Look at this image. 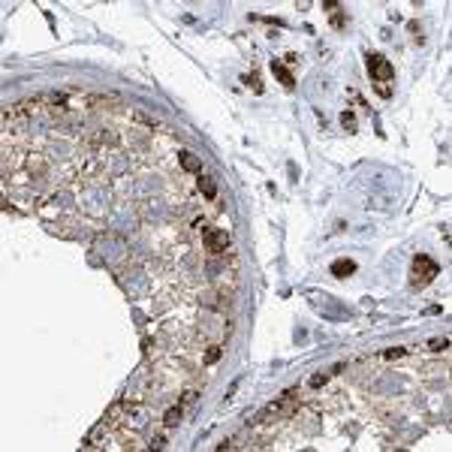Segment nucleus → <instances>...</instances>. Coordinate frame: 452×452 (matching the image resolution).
Here are the masks:
<instances>
[{
    "mask_svg": "<svg viewBox=\"0 0 452 452\" xmlns=\"http://www.w3.org/2000/svg\"><path fill=\"white\" fill-rule=\"evenodd\" d=\"M326 380H329V374H314V377H310V386H323Z\"/></svg>",
    "mask_w": 452,
    "mask_h": 452,
    "instance_id": "nucleus-14",
    "label": "nucleus"
},
{
    "mask_svg": "<svg viewBox=\"0 0 452 452\" xmlns=\"http://www.w3.org/2000/svg\"><path fill=\"white\" fill-rule=\"evenodd\" d=\"M404 353H407L404 347H395V350H386V353H383V359H401Z\"/></svg>",
    "mask_w": 452,
    "mask_h": 452,
    "instance_id": "nucleus-12",
    "label": "nucleus"
},
{
    "mask_svg": "<svg viewBox=\"0 0 452 452\" xmlns=\"http://www.w3.org/2000/svg\"><path fill=\"white\" fill-rule=\"evenodd\" d=\"M449 347V338H434L431 341V350H446Z\"/></svg>",
    "mask_w": 452,
    "mask_h": 452,
    "instance_id": "nucleus-13",
    "label": "nucleus"
},
{
    "mask_svg": "<svg viewBox=\"0 0 452 452\" xmlns=\"http://www.w3.org/2000/svg\"><path fill=\"white\" fill-rule=\"evenodd\" d=\"M271 69H274V73H277V79H281V84H284L287 91H289L292 84H295V82H292V76H289V69H287L284 63H271Z\"/></svg>",
    "mask_w": 452,
    "mask_h": 452,
    "instance_id": "nucleus-6",
    "label": "nucleus"
},
{
    "mask_svg": "<svg viewBox=\"0 0 452 452\" xmlns=\"http://www.w3.org/2000/svg\"><path fill=\"white\" fill-rule=\"evenodd\" d=\"M241 82H245L247 88H253V94H263V82H259V73H247Z\"/></svg>",
    "mask_w": 452,
    "mask_h": 452,
    "instance_id": "nucleus-10",
    "label": "nucleus"
},
{
    "mask_svg": "<svg viewBox=\"0 0 452 452\" xmlns=\"http://www.w3.org/2000/svg\"><path fill=\"white\" fill-rule=\"evenodd\" d=\"M329 271H332L335 277H350V274L356 271V263H353V259H335Z\"/></svg>",
    "mask_w": 452,
    "mask_h": 452,
    "instance_id": "nucleus-4",
    "label": "nucleus"
},
{
    "mask_svg": "<svg viewBox=\"0 0 452 452\" xmlns=\"http://www.w3.org/2000/svg\"><path fill=\"white\" fill-rule=\"evenodd\" d=\"M220 356H223V350H220L217 344H211V347H208V350H205V362H208V365H211V362H217Z\"/></svg>",
    "mask_w": 452,
    "mask_h": 452,
    "instance_id": "nucleus-11",
    "label": "nucleus"
},
{
    "mask_svg": "<svg viewBox=\"0 0 452 452\" xmlns=\"http://www.w3.org/2000/svg\"><path fill=\"white\" fill-rule=\"evenodd\" d=\"M178 160H181V169H187V172H202V160L196 157V154L181 151V154H178Z\"/></svg>",
    "mask_w": 452,
    "mask_h": 452,
    "instance_id": "nucleus-5",
    "label": "nucleus"
},
{
    "mask_svg": "<svg viewBox=\"0 0 452 452\" xmlns=\"http://www.w3.org/2000/svg\"><path fill=\"white\" fill-rule=\"evenodd\" d=\"M341 127L347 130V133H356V115L347 109V112H341Z\"/></svg>",
    "mask_w": 452,
    "mask_h": 452,
    "instance_id": "nucleus-9",
    "label": "nucleus"
},
{
    "mask_svg": "<svg viewBox=\"0 0 452 452\" xmlns=\"http://www.w3.org/2000/svg\"><path fill=\"white\" fill-rule=\"evenodd\" d=\"M202 245H205V250H211V253H223L226 247H229V235H226L223 229H208L205 238H202Z\"/></svg>",
    "mask_w": 452,
    "mask_h": 452,
    "instance_id": "nucleus-3",
    "label": "nucleus"
},
{
    "mask_svg": "<svg viewBox=\"0 0 452 452\" xmlns=\"http://www.w3.org/2000/svg\"><path fill=\"white\" fill-rule=\"evenodd\" d=\"M199 190H202L208 199H214V196H217V184H214V178H205V175H202V178H199Z\"/></svg>",
    "mask_w": 452,
    "mask_h": 452,
    "instance_id": "nucleus-7",
    "label": "nucleus"
},
{
    "mask_svg": "<svg viewBox=\"0 0 452 452\" xmlns=\"http://www.w3.org/2000/svg\"><path fill=\"white\" fill-rule=\"evenodd\" d=\"M332 24H335V27H344V15H341L338 9L332 12Z\"/></svg>",
    "mask_w": 452,
    "mask_h": 452,
    "instance_id": "nucleus-15",
    "label": "nucleus"
},
{
    "mask_svg": "<svg viewBox=\"0 0 452 452\" xmlns=\"http://www.w3.org/2000/svg\"><path fill=\"white\" fill-rule=\"evenodd\" d=\"M440 274V266L434 263L431 256H425V253H419V256H413V287H425V284H431L434 277Z\"/></svg>",
    "mask_w": 452,
    "mask_h": 452,
    "instance_id": "nucleus-2",
    "label": "nucleus"
},
{
    "mask_svg": "<svg viewBox=\"0 0 452 452\" xmlns=\"http://www.w3.org/2000/svg\"><path fill=\"white\" fill-rule=\"evenodd\" d=\"M181 422V407H172V410H166V416H163V425L166 428H175Z\"/></svg>",
    "mask_w": 452,
    "mask_h": 452,
    "instance_id": "nucleus-8",
    "label": "nucleus"
},
{
    "mask_svg": "<svg viewBox=\"0 0 452 452\" xmlns=\"http://www.w3.org/2000/svg\"><path fill=\"white\" fill-rule=\"evenodd\" d=\"M368 73H371V82H374V88L380 97H389L392 94V79H395V66L383 58V55H377V51H371L368 55Z\"/></svg>",
    "mask_w": 452,
    "mask_h": 452,
    "instance_id": "nucleus-1",
    "label": "nucleus"
}]
</instances>
